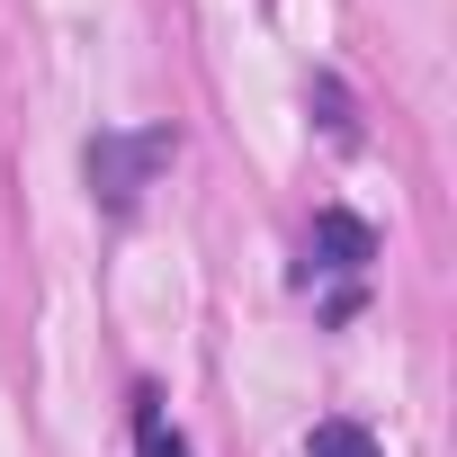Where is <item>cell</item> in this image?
<instances>
[{"mask_svg":"<svg viewBox=\"0 0 457 457\" xmlns=\"http://www.w3.org/2000/svg\"><path fill=\"white\" fill-rule=\"evenodd\" d=\"M135 457H188V439L162 421V403L144 395V412H135Z\"/></svg>","mask_w":457,"mask_h":457,"instance_id":"4","label":"cell"},{"mask_svg":"<svg viewBox=\"0 0 457 457\" xmlns=\"http://www.w3.org/2000/svg\"><path fill=\"white\" fill-rule=\"evenodd\" d=\"M305 457H386L359 421H314V439H305Z\"/></svg>","mask_w":457,"mask_h":457,"instance_id":"3","label":"cell"},{"mask_svg":"<svg viewBox=\"0 0 457 457\" xmlns=\"http://www.w3.org/2000/svg\"><path fill=\"white\" fill-rule=\"evenodd\" d=\"M170 153H179V135L170 126H135V135H99L90 144V197L108 206V215H135V197L170 170Z\"/></svg>","mask_w":457,"mask_h":457,"instance_id":"1","label":"cell"},{"mask_svg":"<svg viewBox=\"0 0 457 457\" xmlns=\"http://www.w3.org/2000/svg\"><path fill=\"white\" fill-rule=\"evenodd\" d=\"M305 261L332 270V278H359V270L377 261V224H359L350 206H323V215H314V234H305Z\"/></svg>","mask_w":457,"mask_h":457,"instance_id":"2","label":"cell"}]
</instances>
